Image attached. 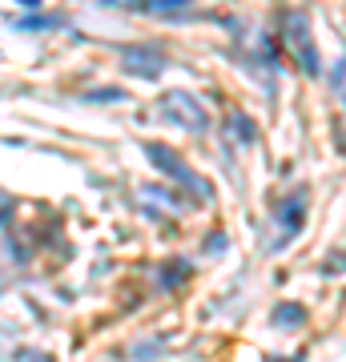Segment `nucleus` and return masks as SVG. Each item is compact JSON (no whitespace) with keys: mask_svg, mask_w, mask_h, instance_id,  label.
<instances>
[{"mask_svg":"<svg viewBox=\"0 0 346 362\" xmlns=\"http://www.w3.org/2000/svg\"><path fill=\"white\" fill-rule=\"evenodd\" d=\"M274 218H278V226H282L286 233H298V230H302V221H306V197L290 194L282 206H278V214H274Z\"/></svg>","mask_w":346,"mask_h":362,"instance_id":"obj_5","label":"nucleus"},{"mask_svg":"<svg viewBox=\"0 0 346 362\" xmlns=\"http://www.w3.org/2000/svg\"><path fill=\"white\" fill-rule=\"evenodd\" d=\"M25 358H28V362H52L49 354H40V350H25Z\"/></svg>","mask_w":346,"mask_h":362,"instance_id":"obj_13","label":"nucleus"},{"mask_svg":"<svg viewBox=\"0 0 346 362\" xmlns=\"http://www.w3.org/2000/svg\"><path fill=\"white\" fill-rule=\"evenodd\" d=\"M226 133H230L233 141H246V145H250V141L258 137L254 121H250L246 113H230V121H226Z\"/></svg>","mask_w":346,"mask_h":362,"instance_id":"obj_7","label":"nucleus"},{"mask_svg":"<svg viewBox=\"0 0 346 362\" xmlns=\"http://www.w3.org/2000/svg\"><path fill=\"white\" fill-rule=\"evenodd\" d=\"M330 89H334V97H342V57L334 61V73H330Z\"/></svg>","mask_w":346,"mask_h":362,"instance_id":"obj_10","label":"nucleus"},{"mask_svg":"<svg viewBox=\"0 0 346 362\" xmlns=\"http://www.w3.org/2000/svg\"><path fill=\"white\" fill-rule=\"evenodd\" d=\"M270 322H274V326H282V330H290V326H302V322H306V310H302L298 302H282L278 310L270 314Z\"/></svg>","mask_w":346,"mask_h":362,"instance_id":"obj_6","label":"nucleus"},{"mask_svg":"<svg viewBox=\"0 0 346 362\" xmlns=\"http://www.w3.org/2000/svg\"><path fill=\"white\" fill-rule=\"evenodd\" d=\"M270 362H274V358H270ZM286 362H302V354H294V358H286Z\"/></svg>","mask_w":346,"mask_h":362,"instance_id":"obj_14","label":"nucleus"},{"mask_svg":"<svg viewBox=\"0 0 346 362\" xmlns=\"http://www.w3.org/2000/svg\"><path fill=\"white\" fill-rule=\"evenodd\" d=\"M282 37H286V49L294 57V65L306 73V77H318L322 69V57H318V45L310 37V21L302 13H286L282 21Z\"/></svg>","mask_w":346,"mask_h":362,"instance_id":"obj_1","label":"nucleus"},{"mask_svg":"<svg viewBox=\"0 0 346 362\" xmlns=\"http://www.w3.org/2000/svg\"><path fill=\"white\" fill-rule=\"evenodd\" d=\"M157 109H161V117H166L169 125H178V129L185 133H205L209 129V113H205V105L193 97V93H166L161 101H157Z\"/></svg>","mask_w":346,"mask_h":362,"instance_id":"obj_2","label":"nucleus"},{"mask_svg":"<svg viewBox=\"0 0 346 362\" xmlns=\"http://www.w3.org/2000/svg\"><path fill=\"white\" fill-rule=\"evenodd\" d=\"M145 157H149V161H154L169 181H178L181 189H190L193 197H209V185H205V181L197 177V173H193L178 153H173V149H166L161 141H145Z\"/></svg>","mask_w":346,"mask_h":362,"instance_id":"obj_3","label":"nucleus"},{"mask_svg":"<svg viewBox=\"0 0 346 362\" xmlns=\"http://www.w3.org/2000/svg\"><path fill=\"white\" fill-rule=\"evenodd\" d=\"M185 4H190V0H142L137 8H145V13H178Z\"/></svg>","mask_w":346,"mask_h":362,"instance_id":"obj_9","label":"nucleus"},{"mask_svg":"<svg viewBox=\"0 0 346 362\" xmlns=\"http://www.w3.org/2000/svg\"><path fill=\"white\" fill-rule=\"evenodd\" d=\"M16 28H25V33H37V28H61V16H21Z\"/></svg>","mask_w":346,"mask_h":362,"instance_id":"obj_8","label":"nucleus"},{"mask_svg":"<svg viewBox=\"0 0 346 362\" xmlns=\"http://www.w3.org/2000/svg\"><path fill=\"white\" fill-rule=\"evenodd\" d=\"M121 69L133 73V77H145V81H157L166 73V57L157 49H121Z\"/></svg>","mask_w":346,"mask_h":362,"instance_id":"obj_4","label":"nucleus"},{"mask_svg":"<svg viewBox=\"0 0 346 362\" xmlns=\"http://www.w3.org/2000/svg\"><path fill=\"white\" fill-rule=\"evenodd\" d=\"M21 4H37V0H21Z\"/></svg>","mask_w":346,"mask_h":362,"instance_id":"obj_15","label":"nucleus"},{"mask_svg":"<svg viewBox=\"0 0 346 362\" xmlns=\"http://www.w3.org/2000/svg\"><path fill=\"white\" fill-rule=\"evenodd\" d=\"M125 93L121 89H105V93H89V101H121Z\"/></svg>","mask_w":346,"mask_h":362,"instance_id":"obj_11","label":"nucleus"},{"mask_svg":"<svg viewBox=\"0 0 346 362\" xmlns=\"http://www.w3.org/2000/svg\"><path fill=\"white\" fill-rule=\"evenodd\" d=\"M8 209H13V197H8L4 189H0V226L8 221Z\"/></svg>","mask_w":346,"mask_h":362,"instance_id":"obj_12","label":"nucleus"}]
</instances>
